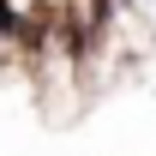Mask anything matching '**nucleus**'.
Returning a JSON list of instances; mask_svg holds the SVG:
<instances>
[{"label": "nucleus", "mask_w": 156, "mask_h": 156, "mask_svg": "<svg viewBox=\"0 0 156 156\" xmlns=\"http://www.w3.org/2000/svg\"><path fill=\"white\" fill-rule=\"evenodd\" d=\"M120 6H126V12H132V18H144L156 30V0H120Z\"/></svg>", "instance_id": "1"}]
</instances>
